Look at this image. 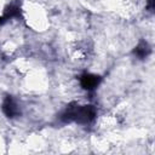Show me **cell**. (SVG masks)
<instances>
[{
  "label": "cell",
  "instance_id": "cell-1",
  "mask_svg": "<svg viewBox=\"0 0 155 155\" xmlns=\"http://www.w3.org/2000/svg\"><path fill=\"white\" fill-rule=\"evenodd\" d=\"M97 116V110L91 104H70L68 105L62 115L61 120L65 124H78V125H90L94 121Z\"/></svg>",
  "mask_w": 155,
  "mask_h": 155
},
{
  "label": "cell",
  "instance_id": "cell-2",
  "mask_svg": "<svg viewBox=\"0 0 155 155\" xmlns=\"http://www.w3.org/2000/svg\"><path fill=\"white\" fill-rule=\"evenodd\" d=\"M21 7L17 0H0V21L19 16Z\"/></svg>",
  "mask_w": 155,
  "mask_h": 155
},
{
  "label": "cell",
  "instance_id": "cell-3",
  "mask_svg": "<svg viewBox=\"0 0 155 155\" xmlns=\"http://www.w3.org/2000/svg\"><path fill=\"white\" fill-rule=\"evenodd\" d=\"M101 80H102V78H101L99 75H97V74L85 73V74H82V75L80 76V80H79V81H80V86H81L85 91L92 92V91H94V90L99 86Z\"/></svg>",
  "mask_w": 155,
  "mask_h": 155
},
{
  "label": "cell",
  "instance_id": "cell-4",
  "mask_svg": "<svg viewBox=\"0 0 155 155\" xmlns=\"http://www.w3.org/2000/svg\"><path fill=\"white\" fill-rule=\"evenodd\" d=\"M1 109H2V113L5 114V116H7L10 119H15V117L19 116V114H21V108H19L17 101L10 96L4 99Z\"/></svg>",
  "mask_w": 155,
  "mask_h": 155
},
{
  "label": "cell",
  "instance_id": "cell-5",
  "mask_svg": "<svg viewBox=\"0 0 155 155\" xmlns=\"http://www.w3.org/2000/svg\"><path fill=\"white\" fill-rule=\"evenodd\" d=\"M150 52H151V48L147 41H139L133 50V54L139 59L147 58L150 54Z\"/></svg>",
  "mask_w": 155,
  "mask_h": 155
},
{
  "label": "cell",
  "instance_id": "cell-6",
  "mask_svg": "<svg viewBox=\"0 0 155 155\" xmlns=\"http://www.w3.org/2000/svg\"><path fill=\"white\" fill-rule=\"evenodd\" d=\"M148 8H149V11H153V8H154V0H148Z\"/></svg>",
  "mask_w": 155,
  "mask_h": 155
}]
</instances>
